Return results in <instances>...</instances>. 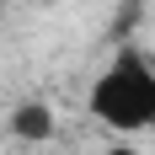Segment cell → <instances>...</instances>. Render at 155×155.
Listing matches in <instances>:
<instances>
[{"label": "cell", "mask_w": 155, "mask_h": 155, "mask_svg": "<svg viewBox=\"0 0 155 155\" xmlns=\"http://www.w3.org/2000/svg\"><path fill=\"white\" fill-rule=\"evenodd\" d=\"M86 112L102 128H112L118 139H139L155 128V64L139 48H118L102 70H96L91 91H86Z\"/></svg>", "instance_id": "obj_1"}, {"label": "cell", "mask_w": 155, "mask_h": 155, "mask_svg": "<svg viewBox=\"0 0 155 155\" xmlns=\"http://www.w3.org/2000/svg\"><path fill=\"white\" fill-rule=\"evenodd\" d=\"M54 134H59V118H54V107H48L43 96H21V102L5 112V139L27 144V150L48 144Z\"/></svg>", "instance_id": "obj_2"}, {"label": "cell", "mask_w": 155, "mask_h": 155, "mask_svg": "<svg viewBox=\"0 0 155 155\" xmlns=\"http://www.w3.org/2000/svg\"><path fill=\"white\" fill-rule=\"evenodd\" d=\"M96 155H144V150H134V139H112V144H102Z\"/></svg>", "instance_id": "obj_3"}]
</instances>
